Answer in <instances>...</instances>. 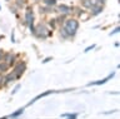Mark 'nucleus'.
<instances>
[{
	"label": "nucleus",
	"instance_id": "nucleus-16",
	"mask_svg": "<svg viewBox=\"0 0 120 119\" xmlns=\"http://www.w3.org/2000/svg\"><path fill=\"white\" fill-rule=\"evenodd\" d=\"M78 113H64L60 117L61 118H66V119H78Z\"/></svg>",
	"mask_w": 120,
	"mask_h": 119
},
{
	"label": "nucleus",
	"instance_id": "nucleus-10",
	"mask_svg": "<svg viewBox=\"0 0 120 119\" xmlns=\"http://www.w3.org/2000/svg\"><path fill=\"white\" fill-rule=\"evenodd\" d=\"M16 80V75L14 74V72H9L6 75H4V84H10L11 81Z\"/></svg>",
	"mask_w": 120,
	"mask_h": 119
},
{
	"label": "nucleus",
	"instance_id": "nucleus-13",
	"mask_svg": "<svg viewBox=\"0 0 120 119\" xmlns=\"http://www.w3.org/2000/svg\"><path fill=\"white\" fill-rule=\"evenodd\" d=\"M26 5H28L26 0H15V6H16L18 9H24Z\"/></svg>",
	"mask_w": 120,
	"mask_h": 119
},
{
	"label": "nucleus",
	"instance_id": "nucleus-7",
	"mask_svg": "<svg viewBox=\"0 0 120 119\" xmlns=\"http://www.w3.org/2000/svg\"><path fill=\"white\" fill-rule=\"evenodd\" d=\"M114 75H115V72H111L106 78H104V79H101V80H98V81H91V83H88V84H86V87H93V85H103V84L106 83V81L110 80L111 78H114Z\"/></svg>",
	"mask_w": 120,
	"mask_h": 119
},
{
	"label": "nucleus",
	"instance_id": "nucleus-2",
	"mask_svg": "<svg viewBox=\"0 0 120 119\" xmlns=\"http://www.w3.org/2000/svg\"><path fill=\"white\" fill-rule=\"evenodd\" d=\"M61 27L69 33L70 38H74V36L76 35L78 29H79V20L76 19V18H69V19L66 18Z\"/></svg>",
	"mask_w": 120,
	"mask_h": 119
},
{
	"label": "nucleus",
	"instance_id": "nucleus-32",
	"mask_svg": "<svg viewBox=\"0 0 120 119\" xmlns=\"http://www.w3.org/2000/svg\"><path fill=\"white\" fill-rule=\"evenodd\" d=\"M0 10H1V5H0Z\"/></svg>",
	"mask_w": 120,
	"mask_h": 119
},
{
	"label": "nucleus",
	"instance_id": "nucleus-12",
	"mask_svg": "<svg viewBox=\"0 0 120 119\" xmlns=\"http://www.w3.org/2000/svg\"><path fill=\"white\" fill-rule=\"evenodd\" d=\"M25 111V107H22V108H19L18 110H15V111H13L11 114H9L8 115V118L9 119H15V118H18V117H20V115L22 114Z\"/></svg>",
	"mask_w": 120,
	"mask_h": 119
},
{
	"label": "nucleus",
	"instance_id": "nucleus-20",
	"mask_svg": "<svg viewBox=\"0 0 120 119\" xmlns=\"http://www.w3.org/2000/svg\"><path fill=\"white\" fill-rule=\"evenodd\" d=\"M48 25L50 29H55L56 28V21H55V18H51V19L48 20Z\"/></svg>",
	"mask_w": 120,
	"mask_h": 119
},
{
	"label": "nucleus",
	"instance_id": "nucleus-1",
	"mask_svg": "<svg viewBox=\"0 0 120 119\" xmlns=\"http://www.w3.org/2000/svg\"><path fill=\"white\" fill-rule=\"evenodd\" d=\"M34 20H35V14H34V8L31 5L25 6V14H24V25L29 27L31 34L34 35L35 33V25H34Z\"/></svg>",
	"mask_w": 120,
	"mask_h": 119
},
{
	"label": "nucleus",
	"instance_id": "nucleus-33",
	"mask_svg": "<svg viewBox=\"0 0 120 119\" xmlns=\"http://www.w3.org/2000/svg\"><path fill=\"white\" fill-rule=\"evenodd\" d=\"M5 1H10V0H5Z\"/></svg>",
	"mask_w": 120,
	"mask_h": 119
},
{
	"label": "nucleus",
	"instance_id": "nucleus-18",
	"mask_svg": "<svg viewBox=\"0 0 120 119\" xmlns=\"http://www.w3.org/2000/svg\"><path fill=\"white\" fill-rule=\"evenodd\" d=\"M41 1L46 6H56L58 5V0H41Z\"/></svg>",
	"mask_w": 120,
	"mask_h": 119
},
{
	"label": "nucleus",
	"instance_id": "nucleus-30",
	"mask_svg": "<svg viewBox=\"0 0 120 119\" xmlns=\"http://www.w3.org/2000/svg\"><path fill=\"white\" fill-rule=\"evenodd\" d=\"M39 1H41V0H34V3H39Z\"/></svg>",
	"mask_w": 120,
	"mask_h": 119
},
{
	"label": "nucleus",
	"instance_id": "nucleus-21",
	"mask_svg": "<svg viewBox=\"0 0 120 119\" xmlns=\"http://www.w3.org/2000/svg\"><path fill=\"white\" fill-rule=\"evenodd\" d=\"M120 31V28L119 27H116L115 29H114V30H112L111 33H110V34H109V35H110V36H112V35H115V34H118V33Z\"/></svg>",
	"mask_w": 120,
	"mask_h": 119
},
{
	"label": "nucleus",
	"instance_id": "nucleus-29",
	"mask_svg": "<svg viewBox=\"0 0 120 119\" xmlns=\"http://www.w3.org/2000/svg\"><path fill=\"white\" fill-rule=\"evenodd\" d=\"M4 53H5V51H4L3 49H0V61H1L3 58H4Z\"/></svg>",
	"mask_w": 120,
	"mask_h": 119
},
{
	"label": "nucleus",
	"instance_id": "nucleus-22",
	"mask_svg": "<svg viewBox=\"0 0 120 119\" xmlns=\"http://www.w3.org/2000/svg\"><path fill=\"white\" fill-rule=\"evenodd\" d=\"M20 88H21V85H20V84H16V85H15V88L13 89V92H11V94H15V93H18V90H19Z\"/></svg>",
	"mask_w": 120,
	"mask_h": 119
},
{
	"label": "nucleus",
	"instance_id": "nucleus-25",
	"mask_svg": "<svg viewBox=\"0 0 120 119\" xmlns=\"http://www.w3.org/2000/svg\"><path fill=\"white\" fill-rule=\"evenodd\" d=\"M11 43H16L15 42V31H11Z\"/></svg>",
	"mask_w": 120,
	"mask_h": 119
},
{
	"label": "nucleus",
	"instance_id": "nucleus-15",
	"mask_svg": "<svg viewBox=\"0 0 120 119\" xmlns=\"http://www.w3.org/2000/svg\"><path fill=\"white\" fill-rule=\"evenodd\" d=\"M66 18H68V16H66V15H64V14H59V15L55 18V21H56V24H59V25H63Z\"/></svg>",
	"mask_w": 120,
	"mask_h": 119
},
{
	"label": "nucleus",
	"instance_id": "nucleus-14",
	"mask_svg": "<svg viewBox=\"0 0 120 119\" xmlns=\"http://www.w3.org/2000/svg\"><path fill=\"white\" fill-rule=\"evenodd\" d=\"M59 34H60V38H63L64 40L71 39V38H70V35H69V33H68V31H66V30H65V29H64L63 27L60 28V33H59Z\"/></svg>",
	"mask_w": 120,
	"mask_h": 119
},
{
	"label": "nucleus",
	"instance_id": "nucleus-24",
	"mask_svg": "<svg viewBox=\"0 0 120 119\" xmlns=\"http://www.w3.org/2000/svg\"><path fill=\"white\" fill-rule=\"evenodd\" d=\"M94 48H95V45H94V44H93V45H89L88 48H85V50H84V53H88V51H90V50H93V49H94Z\"/></svg>",
	"mask_w": 120,
	"mask_h": 119
},
{
	"label": "nucleus",
	"instance_id": "nucleus-19",
	"mask_svg": "<svg viewBox=\"0 0 120 119\" xmlns=\"http://www.w3.org/2000/svg\"><path fill=\"white\" fill-rule=\"evenodd\" d=\"M80 5H81V8L88 9V10L91 8V3H90V0H80Z\"/></svg>",
	"mask_w": 120,
	"mask_h": 119
},
{
	"label": "nucleus",
	"instance_id": "nucleus-3",
	"mask_svg": "<svg viewBox=\"0 0 120 119\" xmlns=\"http://www.w3.org/2000/svg\"><path fill=\"white\" fill-rule=\"evenodd\" d=\"M34 36H36L38 39H46L49 36V29L46 27V24L39 23L35 27V33H34Z\"/></svg>",
	"mask_w": 120,
	"mask_h": 119
},
{
	"label": "nucleus",
	"instance_id": "nucleus-27",
	"mask_svg": "<svg viewBox=\"0 0 120 119\" xmlns=\"http://www.w3.org/2000/svg\"><path fill=\"white\" fill-rule=\"evenodd\" d=\"M51 59H52L51 57H48V58H45L44 60H43V64H46V63H49V61L51 60Z\"/></svg>",
	"mask_w": 120,
	"mask_h": 119
},
{
	"label": "nucleus",
	"instance_id": "nucleus-17",
	"mask_svg": "<svg viewBox=\"0 0 120 119\" xmlns=\"http://www.w3.org/2000/svg\"><path fill=\"white\" fill-rule=\"evenodd\" d=\"M10 69V66L6 64L4 60H1L0 61V73H5V72H8V70Z\"/></svg>",
	"mask_w": 120,
	"mask_h": 119
},
{
	"label": "nucleus",
	"instance_id": "nucleus-9",
	"mask_svg": "<svg viewBox=\"0 0 120 119\" xmlns=\"http://www.w3.org/2000/svg\"><path fill=\"white\" fill-rule=\"evenodd\" d=\"M52 93H56V90H46V92H44V93H40L39 95H36L35 98H33L30 102L26 104V107H30L31 104H34L36 102V100H39V99H41V98H44V96H48V95H50V94H52Z\"/></svg>",
	"mask_w": 120,
	"mask_h": 119
},
{
	"label": "nucleus",
	"instance_id": "nucleus-4",
	"mask_svg": "<svg viewBox=\"0 0 120 119\" xmlns=\"http://www.w3.org/2000/svg\"><path fill=\"white\" fill-rule=\"evenodd\" d=\"M25 70H26V63L22 60L15 61V64L13 65V72L16 75V79H20L22 77V74L25 73Z\"/></svg>",
	"mask_w": 120,
	"mask_h": 119
},
{
	"label": "nucleus",
	"instance_id": "nucleus-6",
	"mask_svg": "<svg viewBox=\"0 0 120 119\" xmlns=\"http://www.w3.org/2000/svg\"><path fill=\"white\" fill-rule=\"evenodd\" d=\"M3 60L11 68V66L15 64V61H16V55H15L14 53H11V51H9V53H4Z\"/></svg>",
	"mask_w": 120,
	"mask_h": 119
},
{
	"label": "nucleus",
	"instance_id": "nucleus-31",
	"mask_svg": "<svg viewBox=\"0 0 120 119\" xmlns=\"http://www.w3.org/2000/svg\"><path fill=\"white\" fill-rule=\"evenodd\" d=\"M0 119H9L8 117H3V118H0Z\"/></svg>",
	"mask_w": 120,
	"mask_h": 119
},
{
	"label": "nucleus",
	"instance_id": "nucleus-26",
	"mask_svg": "<svg viewBox=\"0 0 120 119\" xmlns=\"http://www.w3.org/2000/svg\"><path fill=\"white\" fill-rule=\"evenodd\" d=\"M9 9H10V12L13 13V14H18V12H16V8H13V6H9Z\"/></svg>",
	"mask_w": 120,
	"mask_h": 119
},
{
	"label": "nucleus",
	"instance_id": "nucleus-8",
	"mask_svg": "<svg viewBox=\"0 0 120 119\" xmlns=\"http://www.w3.org/2000/svg\"><path fill=\"white\" fill-rule=\"evenodd\" d=\"M89 10H90V16H98V15H100V14L103 13V10H104V5L95 4V5H93Z\"/></svg>",
	"mask_w": 120,
	"mask_h": 119
},
{
	"label": "nucleus",
	"instance_id": "nucleus-23",
	"mask_svg": "<svg viewBox=\"0 0 120 119\" xmlns=\"http://www.w3.org/2000/svg\"><path fill=\"white\" fill-rule=\"evenodd\" d=\"M95 1H96V4H99V5H104V6H105V4H106L108 0H95Z\"/></svg>",
	"mask_w": 120,
	"mask_h": 119
},
{
	"label": "nucleus",
	"instance_id": "nucleus-5",
	"mask_svg": "<svg viewBox=\"0 0 120 119\" xmlns=\"http://www.w3.org/2000/svg\"><path fill=\"white\" fill-rule=\"evenodd\" d=\"M73 8L74 6H69V5H66V4H60L58 5V8H56L55 12L56 13H59V14H64V15H70L71 13H73Z\"/></svg>",
	"mask_w": 120,
	"mask_h": 119
},
{
	"label": "nucleus",
	"instance_id": "nucleus-11",
	"mask_svg": "<svg viewBox=\"0 0 120 119\" xmlns=\"http://www.w3.org/2000/svg\"><path fill=\"white\" fill-rule=\"evenodd\" d=\"M54 6H46V5H40L39 6V13L41 14V15H45V14H51L54 13Z\"/></svg>",
	"mask_w": 120,
	"mask_h": 119
},
{
	"label": "nucleus",
	"instance_id": "nucleus-28",
	"mask_svg": "<svg viewBox=\"0 0 120 119\" xmlns=\"http://www.w3.org/2000/svg\"><path fill=\"white\" fill-rule=\"evenodd\" d=\"M3 85H5L4 84V75H0V88H1Z\"/></svg>",
	"mask_w": 120,
	"mask_h": 119
}]
</instances>
